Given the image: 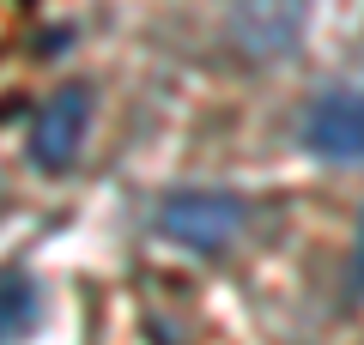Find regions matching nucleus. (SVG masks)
Segmentation results:
<instances>
[{
	"label": "nucleus",
	"mask_w": 364,
	"mask_h": 345,
	"mask_svg": "<svg viewBox=\"0 0 364 345\" xmlns=\"http://www.w3.org/2000/svg\"><path fill=\"white\" fill-rule=\"evenodd\" d=\"M158 230H164L170 243L195 248V255H219L243 230V206L231 194H170L158 206Z\"/></svg>",
	"instance_id": "f257e3e1"
},
{
	"label": "nucleus",
	"mask_w": 364,
	"mask_h": 345,
	"mask_svg": "<svg viewBox=\"0 0 364 345\" xmlns=\"http://www.w3.org/2000/svg\"><path fill=\"white\" fill-rule=\"evenodd\" d=\"M85 133H91V91L85 85H61L49 103H37V115H31V164L49 170V176L73 170Z\"/></svg>",
	"instance_id": "f03ea898"
},
{
	"label": "nucleus",
	"mask_w": 364,
	"mask_h": 345,
	"mask_svg": "<svg viewBox=\"0 0 364 345\" xmlns=\"http://www.w3.org/2000/svg\"><path fill=\"white\" fill-rule=\"evenodd\" d=\"M304 146L334 164H358L364 158V97L358 91H328L304 115Z\"/></svg>",
	"instance_id": "7ed1b4c3"
},
{
	"label": "nucleus",
	"mask_w": 364,
	"mask_h": 345,
	"mask_svg": "<svg viewBox=\"0 0 364 345\" xmlns=\"http://www.w3.org/2000/svg\"><path fill=\"white\" fill-rule=\"evenodd\" d=\"M31 321V285L25 279H0V345L18 339Z\"/></svg>",
	"instance_id": "20e7f679"
},
{
	"label": "nucleus",
	"mask_w": 364,
	"mask_h": 345,
	"mask_svg": "<svg viewBox=\"0 0 364 345\" xmlns=\"http://www.w3.org/2000/svg\"><path fill=\"white\" fill-rule=\"evenodd\" d=\"M358 279H364V236H358Z\"/></svg>",
	"instance_id": "39448f33"
}]
</instances>
